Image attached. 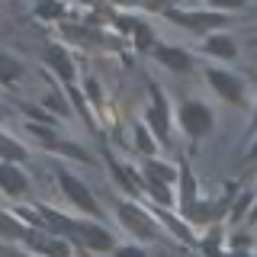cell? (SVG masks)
I'll return each mask as SVG.
<instances>
[{
	"label": "cell",
	"mask_w": 257,
	"mask_h": 257,
	"mask_svg": "<svg viewBox=\"0 0 257 257\" xmlns=\"http://www.w3.org/2000/svg\"><path fill=\"white\" fill-rule=\"evenodd\" d=\"M180 122H183V128H187L190 135H206L209 128H212V112H209L203 103L190 100V103L180 106Z\"/></svg>",
	"instance_id": "1"
},
{
	"label": "cell",
	"mask_w": 257,
	"mask_h": 257,
	"mask_svg": "<svg viewBox=\"0 0 257 257\" xmlns=\"http://www.w3.org/2000/svg\"><path fill=\"white\" fill-rule=\"evenodd\" d=\"M58 180H61V190L68 193V199L71 203H77V209H84V212H90V215H96L100 212V206H96V199H93V193L84 187V183L77 180V177H71V174H58Z\"/></svg>",
	"instance_id": "2"
},
{
	"label": "cell",
	"mask_w": 257,
	"mask_h": 257,
	"mask_svg": "<svg viewBox=\"0 0 257 257\" xmlns=\"http://www.w3.org/2000/svg\"><path fill=\"white\" fill-rule=\"evenodd\" d=\"M68 235H74L80 244L93 247V251H106V247H112V238L100 228V225H90V222H71Z\"/></svg>",
	"instance_id": "3"
},
{
	"label": "cell",
	"mask_w": 257,
	"mask_h": 257,
	"mask_svg": "<svg viewBox=\"0 0 257 257\" xmlns=\"http://www.w3.org/2000/svg\"><path fill=\"white\" fill-rule=\"evenodd\" d=\"M119 219H122V225H125L128 231H135L139 238H155V231H158L155 222H151L139 206H128V203L119 206Z\"/></svg>",
	"instance_id": "4"
},
{
	"label": "cell",
	"mask_w": 257,
	"mask_h": 257,
	"mask_svg": "<svg viewBox=\"0 0 257 257\" xmlns=\"http://www.w3.org/2000/svg\"><path fill=\"white\" fill-rule=\"evenodd\" d=\"M167 16H171L174 23H180V26H187V29H196V32L225 23V16H219V13H177V10H167Z\"/></svg>",
	"instance_id": "5"
},
{
	"label": "cell",
	"mask_w": 257,
	"mask_h": 257,
	"mask_svg": "<svg viewBox=\"0 0 257 257\" xmlns=\"http://www.w3.org/2000/svg\"><path fill=\"white\" fill-rule=\"evenodd\" d=\"M209 84L219 90L228 103H241V96H244V90H241V84H238V77H231V74H225V71H219V68H212L209 71Z\"/></svg>",
	"instance_id": "6"
},
{
	"label": "cell",
	"mask_w": 257,
	"mask_h": 257,
	"mask_svg": "<svg viewBox=\"0 0 257 257\" xmlns=\"http://www.w3.org/2000/svg\"><path fill=\"white\" fill-rule=\"evenodd\" d=\"M26 187H29L26 174L10 161H0V190H7L10 196H20V193H26Z\"/></svg>",
	"instance_id": "7"
},
{
	"label": "cell",
	"mask_w": 257,
	"mask_h": 257,
	"mask_svg": "<svg viewBox=\"0 0 257 257\" xmlns=\"http://www.w3.org/2000/svg\"><path fill=\"white\" fill-rule=\"evenodd\" d=\"M45 61L52 64L55 71H58V77H61V80H74V64H71L68 52H64L61 45H48V52H45Z\"/></svg>",
	"instance_id": "8"
},
{
	"label": "cell",
	"mask_w": 257,
	"mask_h": 257,
	"mask_svg": "<svg viewBox=\"0 0 257 257\" xmlns=\"http://www.w3.org/2000/svg\"><path fill=\"white\" fill-rule=\"evenodd\" d=\"M155 55H158L161 64H167V68H174V71H190V55L183 52V48L161 45V48H155Z\"/></svg>",
	"instance_id": "9"
},
{
	"label": "cell",
	"mask_w": 257,
	"mask_h": 257,
	"mask_svg": "<svg viewBox=\"0 0 257 257\" xmlns=\"http://www.w3.org/2000/svg\"><path fill=\"white\" fill-rule=\"evenodd\" d=\"M148 122H151V132H155L161 142H167V106H164V100H161L158 90H155V106L148 112Z\"/></svg>",
	"instance_id": "10"
},
{
	"label": "cell",
	"mask_w": 257,
	"mask_h": 257,
	"mask_svg": "<svg viewBox=\"0 0 257 257\" xmlns=\"http://www.w3.org/2000/svg\"><path fill=\"white\" fill-rule=\"evenodd\" d=\"M0 235H4V238H13V241H26L29 238V228H26V225H20L13 215L0 212Z\"/></svg>",
	"instance_id": "11"
},
{
	"label": "cell",
	"mask_w": 257,
	"mask_h": 257,
	"mask_svg": "<svg viewBox=\"0 0 257 257\" xmlns=\"http://www.w3.org/2000/svg\"><path fill=\"white\" fill-rule=\"evenodd\" d=\"M206 52H209V55H219V58H235L238 48H235V42H231L228 36H212V39L206 42Z\"/></svg>",
	"instance_id": "12"
},
{
	"label": "cell",
	"mask_w": 257,
	"mask_h": 257,
	"mask_svg": "<svg viewBox=\"0 0 257 257\" xmlns=\"http://www.w3.org/2000/svg\"><path fill=\"white\" fill-rule=\"evenodd\" d=\"M0 158L10 161V164H16V161L26 158V148H23L20 142H13V139H7V135H0Z\"/></svg>",
	"instance_id": "13"
},
{
	"label": "cell",
	"mask_w": 257,
	"mask_h": 257,
	"mask_svg": "<svg viewBox=\"0 0 257 257\" xmlns=\"http://www.w3.org/2000/svg\"><path fill=\"white\" fill-rule=\"evenodd\" d=\"M20 74H23V68H20V64H16V61L10 58V55H4V52H0V80H4V84H13V80L20 77Z\"/></svg>",
	"instance_id": "14"
},
{
	"label": "cell",
	"mask_w": 257,
	"mask_h": 257,
	"mask_svg": "<svg viewBox=\"0 0 257 257\" xmlns=\"http://www.w3.org/2000/svg\"><path fill=\"white\" fill-rule=\"evenodd\" d=\"M145 174H148V177H158V180H164V183H174L177 180V171H174V167H164V164H158V161H148V164H145Z\"/></svg>",
	"instance_id": "15"
},
{
	"label": "cell",
	"mask_w": 257,
	"mask_h": 257,
	"mask_svg": "<svg viewBox=\"0 0 257 257\" xmlns=\"http://www.w3.org/2000/svg\"><path fill=\"white\" fill-rule=\"evenodd\" d=\"M148 177V174H145ZM148 190H151V196H158V203H171V193H167V187H164V180H158V177H148Z\"/></svg>",
	"instance_id": "16"
},
{
	"label": "cell",
	"mask_w": 257,
	"mask_h": 257,
	"mask_svg": "<svg viewBox=\"0 0 257 257\" xmlns=\"http://www.w3.org/2000/svg\"><path fill=\"white\" fill-rule=\"evenodd\" d=\"M135 42H139V48H151L155 45V36H151V29L145 26V23H135Z\"/></svg>",
	"instance_id": "17"
},
{
	"label": "cell",
	"mask_w": 257,
	"mask_h": 257,
	"mask_svg": "<svg viewBox=\"0 0 257 257\" xmlns=\"http://www.w3.org/2000/svg\"><path fill=\"white\" fill-rule=\"evenodd\" d=\"M36 13H39V16H45V20H48V16H61L64 10H61V4H58V0H42Z\"/></svg>",
	"instance_id": "18"
},
{
	"label": "cell",
	"mask_w": 257,
	"mask_h": 257,
	"mask_svg": "<svg viewBox=\"0 0 257 257\" xmlns=\"http://www.w3.org/2000/svg\"><path fill=\"white\" fill-rule=\"evenodd\" d=\"M135 142H139V148H142V151H155V142L148 139V128H142V125L135 128Z\"/></svg>",
	"instance_id": "19"
},
{
	"label": "cell",
	"mask_w": 257,
	"mask_h": 257,
	"mask_svg": "<svg viewBox=\"0 0 257 257\" xmlns=\"http://www.w3.org/2000/svg\"><path fill=\"white\" fill-rule=\"evenodd\" d=\"M45 106L55 109V112H61V116H68V106H64V100H61L58 93H48V96H45Z\"/></svg>",
	"instance_id": "20"
},
{
	"label": "cell",
	"mask_w": 257,
	"mask_h": 257,
	"mask_svg": "<svg viewBox=\"0 0 257 257\" xmlns=\"http://www.w3.org/2000/svg\"><path fill=\"white\" fill-rule=\"evenodd\" d=\"M212 7H219V10H238V7H244V0H212Z\"/></svg>",
	"instance_id": "21"
},
{
	"label": "cell",
	"mask_w": 257,
	"mask_h": 257,
	"mask_svg": "<svg viewBox=\"0 0 257 257\" xmlns=\"http://www.w3.org/2000/svg\"><path fill=\"white\" fill-rule=\"evenodd\" d=\"M116 257H145V251H139V247H119Z\"/></svg>",
	"instance_id": "22"
},
{
	"label": "cell",
	"mask_w": 257,
	"mask_h": 257,
	"mask_svg": "<svg viewBox=\"0 0 257 257\" xmlns=\"http://www.w3.org/2000/svg\"><path fill=\"white\" fill-rule=\"evenodd\" d=\"M119 4H132V0H119Z\"/></svg>",
	"instance_id": "23"
},
{
	"label": "cell",
	"mask_w": 257,
	"mask_h": 257,
	"mask_svg": "<svg viewBox=\"0 0 257 257\" xmlns=\"http://www.w3.org/2000/svg\"><path fill=\"white\" fill-rule=\"evenodd\" d=\"M254 125H257V116H254Z\"/></svg>",
	"instance_id": "24"
},
{
	"label": "cell",
	"mask_w": 257,
	"mask_h": 257,
	"mask_svg": "<svg viewBox=\"0 0 257 257\" xmlns=\"http://www.w3.org/2000/svg\"><path fill=\"white\" fill-rule=\"evenodd\" d=\"M254 215H257V212H254Z\"/></svg>",
	"instance_id": "25"
}]
</instances>
